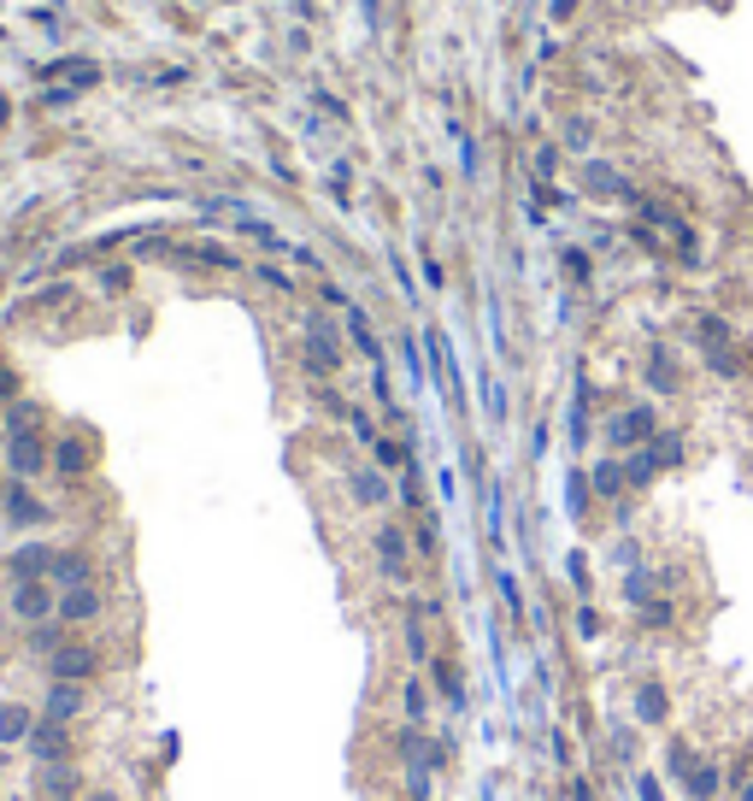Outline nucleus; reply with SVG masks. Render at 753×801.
Masks as SVG:
<instances>
[{
	"label": "nucleus",
	"instance_id": "58836bf2",
	"mask_svg": "<svg viewBox=\"0 0 753 801\" xmlns=\"http://www.w3.org/2000/svg\"><path fill=\"white\" fill-rule=\"evenodd\" d=\"M606 631V619H600V607L595 602H577V636L589 643V636H600Z\"/></svg>",
	"mask_w": 753,
	"mask_h": 801
},
{
	"label": "nucleus",
	"instance_id": "20e7f679",
	"mask_svg": "<svg viewBox=\"0 0 753 801\" xmlns=\"http://www.w3.org/2000/svg\"><path fill=\"white\" fill-rule=\"evenodd\" d=\"M371 566H376V578L394 584V589H407L412 584V566H418V554H412V530L394 519V512H383V519L371 525Z\"/></svg>",
	"mask_w": 753,
	"mask_h": 801
},
{
	"label": "nucleus",
	"instance_id": "4c0bfd02",
	"mask_svg": "<svg viewBox=\"0 0 753 801\" xmlns=\"http://www.w3.org/2000/svg\"><path fill=\"white\" fill-rule=\"evenodd\" d=\"M254 277L265 283V290H271V295H301V290H295V277H289V272H283V265H254Z\"/></svg>",
	"mask_w": 753,
	"mask_h": 801
},
{
	"label": "nucleus",
	"instance_id": "f03ea898",
	"mask_svg": "<svg viewBox=\"0 0 753 801\" xmlns=\"http://www.w3.org/2000/svg\"><path fill=\"white\" fill-rule=\"evenodd\" d=\"M688 348L701 354V365L713 372L718 383H742L747 378V354H742V336L724 313H695L688 319Z\"/></svg>",
	"mask_w": 753,
	"mask_h": 801
},
{
	"label": "nucleus",
	"instance_id": "ddd939ff",
	"mask_svg": "<svg viewBox=\"0 0 753 801\" xmlns=\"http://www.w3.org/2000/svg\"><path fill=\"white\" fill-rule=\"evenodd\" d=\"M107 602L113 595L100 589V584H82V589H59V625L66 631H89L107 619Z\"/></svg>",
	"mask_w": 753,
	"mask_h": 801
},
{
	"label": "nucleus",
	"instance_id": "5701e85b",
	"mask_svg": "<svg viewBox=\"0 0 753 801\" xmlns=\"http://www.w3.org/2000/svg\"><path fill=\"white\" fill-rule=\"evenodd\" d=\"M41 707H25V702H0V749H25L30 731H36Z\"/></svg>",
	"mask_w": 753,
	"mask_h": 801
},
{
	"label": "nucleus",
	"instance_id": "603ef678",
	"mask_svg": "<svg viewBox=\"0 0 753 801\" xmlns=\"http://www.w3.org/2000/svg\"><path fill=\"white\" fill-rule=\"evenodd\" d=\"M7 118H12V107H7V95H0V125H7Z\"/></svg>",
	"mask_w": 753,
	"mask_h": 801
},
{
	"label": "nucleus",
	"instance_id": "f257e3e1",
	"mask_svg": "<svg viewBox=\"0 0 753 801\" xmlns=\"http://www.w3.org/2000/svg\"><path fill=\"white\" fill-rule=\"evenodd\" d=\"M41 471H53V442H48V430H41V407L12 401L7 407V478L36 483Z\"/></svg>",
	"mask_w": 753,
	"mask_h": 801
},
{
	"label": "nucleus",
	"instance_id": "72a5a7b5",
	"mask_svg": "<svg viewBox=\"0 0 753 801\" xmlns=\"http://www.w3.org/2000/svg\"><path fill=\"white\" fill-rule=\"evenodd\" d=\"M559 159H565L559 141H536V148H530V177H536V189H548V183L559 177Z\"/></svg>",
	"mask_w": 753,
	"mask_h": 801
},
{
	"label": "nucleus",
	"instance_id": "6e6552de",
	"mask_svg": "<svg viewBox=\"0 0 753 801\" xmlns=\"http://www.w3.org/2000/svg\"><path fill=\"white\" fill-rule=\"evenodd\" d=\"M0 525H12V530H48L53 525V507L36 496V483L7 478V483H0Z\"/></svg>",
	"mask_w": 753,
	"mask_h": 801
},
{
	"label": "nucleus",
	"instance_id": "cd10ccee",
	"mask_svg": "<svg viewBox=\"0 0 753 801\" xmlns=\"http://www.w3.org/2000/svg\"><path fill=\"white\" fill-rule=\"evenodd\" d=\"M371 466H383V471H407V466H418L412 437H376V442H371Z\"/></svg>",
	"mask_w": 753,
	"mask_h": 801
},
{
	"label": "nucleus",
	"instance_id": "dca6fc26",
	"mask_svg": "<svg viewBox=\"0 0 753 801\" xmlns=\"http://www.w3.org/2000/svg\"><path fill=\"white\" fill-rule=\"evenodd\" d=\"M95 554L89 548H53V566H48V584L53 589H82V584H95Z\"/></svg>",
	"mask_w": 753,
	"mask_h": 801
},
{
	"label": "nucleus",
	"instance_id": "c03bdc74",
	"mask_svg": "<svg viewBox=\"0 0 753 801\" xmlns=\"http://www.w3.org/2000/svg\"><path fill=\"white\" fill-rule=\"evenodd\" d=\"M424 283H430V290H448V272H442V260H436V254H424Z\"/></svg>",
	"mask_w": 753,
	"mask_h": 801
},
{
	"label": "nucleus",
	"instance_id": "6ab92c4d",
	"mask_svg": "<svg viewBox=\"0 0 753 801\" xmlns=\"http://www.w3.org/2000/svg\"><path fill=\"white\" fill-rule=\"evenodd\" d=\"M677 784H683V795L688 801H718V790H724V766L713 754H695L688 766L677 772Z\"/></svg>",
	"mask_w": 753,
	"mask_h": 801
},
{
	"label": "nucleus",
	"instance_id": "a19ab883",
	"mask_svg": "<svg viewBox=\"0 0 753 801\" xmlns=\"http://www.w3.org/2000/svg\"><path fill=\"white\" fill-rule=\"evenodd\" d=\"M18 389H25V378H18V372H12V365H7V360H0V401H7V407H12V401H18Z\"/></svg>",
	"mask_w": 753,
	"mask_h": 801
},
{
	"label": "nucleus",
	"instance_id": "5fc2aeb1",
	"mask_svg": "<svg viewBox=\"0 0 753 801\" xmlns=\"http://www.w3.org/2000/svg\"><path fill=\"white\" fill-rule=\"evenodd\" d=\"M0 654H7V643H0Z\"/></svg>",
	"mask_w": 753,
	"mask_h": 801
},
{
	"label": "nucleus",
	"instance_id": "c756f323",
	"mask_svg": "<svg viewBox=\"0 0 753 801\" xmlns=\"http://www.w3.org/2000/svg\"><path fill=\"white\" fill-rule=\"evenodd\" d=\"M665 242H672V260H677V265H688V272H701V265H706V242H701L695 224H677V231L665 236Z\"/></svg>",
	"mask_w": 753,
	"mask_h": 801
},
{
	"label": "nucleus",
	"instance_id": "ea45409f",
	"mask_svg": "<svg viewBox=\"0 0 753 801\" xmlns=\"http://www.w3.org/2000/svg\"><path fill=\"white\" fill-rule=\"evenodd\" d=\"M348 430H353V442H365V448H371L376 437H383V430H376V419L365 413V407H353V419H348Z\"/></svg>",
	"mask_w": 753,
	"mask_h": 801
},
{
	"label": "nucleus",
	"instance_id": "0eeeda50",
	"mask_svg": "<svg viewBox=\"0 0 753 801\" xmlns=\"http://www.w3.org/2000/svg\"><path fill=\"white\" fill-rule=\"evenodd\" d=\"M7 619L25 625V631L59 619V589H53L48 578H12V584H7Z\"/></svg>",
	"mask_w": 753,
	"mask_h": 801
},
{
	"label": "nucleus",
	"instance_id": "4468645a",
	"mask_svg": "<svg viewBox=\"0 0 753 801\" xmlns=\"http://www.w3.org/2000/svg\"><path fill=\"white\" fill-rule=\"evenodd\" d=\"M589 496L595 501H606V507H618V519H624V507H630V471H624V455H606V460H595L589 466Z\"/></svg>",
	"mask_w": 753,
	"mask_h": 801
},
{
	"label": "nucleus",
	"instance_id": "79ce46f5",
	"mask_svg": "<svg viewBox=\"0 0 753 801\" xmlns=\"http://www.w3.org/2000/svg\"><path fill=\"white\" fill-rule=\"evenodd\" d=\"M636 795H642V801H665V784H659L654 772H636Z\"/></svg>",
	"mask_w": 753,
	"mask_h": 801
},
{
	"label": "nucleus",
	"instance_id": "393cba45",
	"mask_svg": "<svg viewBox=\"0 0 753 801\" xmlns=\"http://www.w3.org/2000/svg\"><path fill=\"white\" fill-rule=\"evenodd\" d=\"M183 265H201V272H242L236 248H224V242H188V248H177Z\"/></svg>",
	"mask_w": 753,
	"mask_h": 801
},
{
	"label": "nucleus",
	"instance_id": "7c9ffc66",
	"mask_svg": "<svg viewBox=\"0 0 753 801\" xmlns=\"http://www.w3.org/2000/svg\"><path fill=\"white\" fill-rule=\"evenodd\" d=\"M683 455H688V442H683V430H672L665 424L654 442H647V460H654V471H672V466H683Z\"/></svg>",
	"mask_w": 753,
	"mask_h": 801
},
{
	"label": "nucleus",
	"instance_id": "39448f33",
	"mask_svg": "<svg viewBox=\"0 0 753 801\" xmlns=\"http://www.w3.org/2000/svg\"><path fill=\"white\" fill-rule=\"evenodd\" d=\"M659 430H665V419H659L654 401H624V407H613V413H606L600 437H606V448H613V455H630V448L654 442Z\"/></svg>",
	"mask_w": 753,
	"mask_h": 801
},
{
	"label": "nucleus",
	"instance_id": "4be33fe9",
	"mask_svg": "<svg viewBox=\"0 0 753 801\" xmlns=\"http://www.w3.org/2000/svg\"><path fill=\"white\" fill-rule=\"evenodd\" d=\"M36 790L41 795H82V766L77 760H48V766H36Z\"/></svg>",
	"mask_w": 753,
	"mask_h": 801
},
{
	"label": "nucleus",
	"instance_id": "f704fd0d",
	"mask_svg": "<svg viewBox=\"0 0 753 801\" xmlns=\"http://www.w3.org/2000/svg\"><path fill=\"white\" fill-rule=\"evenodd\" d=\"M66 636H71L66 625H59V619H48V625H30V631H25V643H30V654H36V661H48V654H53L59 643H66Z\"/></svg>",
	"mask_w": 753,
	"mask_h": 801
},
{
	"label": "nucleus",
	"instance_id": "b1692460",
	"mask_svg": "<svg viewBox=\"0 0 753 801\" xmlns=\"http://www.w3.org/2000/svg\"><path fill=\"white\" fill-rule=\"evenodd\" d=\"M48 566H53V548L48 543H18L7 554V584L12 578H48Z\"/></svg>",
	"mask_w": 753,
	"mask_h": 801
},
{
	"label": "nucleus",
	"instance_id": "473e14b6",
	"mask_svg": "<svg viewBox=\"0 0 753 801\" xmlns=\"http://www.w3.org/2000/svg\"><path fill=\"white\" fill-rule=\"evenodd\" d=\"M559 272H565V283L589 290V283H595V254H589V248H577V242H571V248H559Z\"/></svg>",
	"mask_w": 753,
	"mask_h": 801
},
{
	"label": "nucleus",
	"instance_id": "1a4fd4ad",
	"mask_svg": "<svg viewBox=\"0 0 753 801\" xmlns=\"http://www.w3.org/2000/svg\"><path fill=\"white\" fill-rule=\"evenodd\" d=\"M642 383L654 389V395H683L688 389V365H683V354L665 336H654L642 348Z\"/></svg>",
	"mask_w": 753,
	"mask_h": 801
},
{
	"label": "nucleus",
	"instance_id": "9d476101",
	"mask_svg": "<svg viewBox=\"0 0 753 801\" xmlns=\"http://www.w3.org/2000/svg\"><path fill=\"white\" fill-rule=\"evenodd\" d=\"M342 489H348L353 507H360V512H376V519H383V512L394 507V478H389L383 466H348Z\"/></svg>",
	"mask_w": 753,
	"mask_h": 801
},
{
	"label": "nucleus",
	"instance_id": "864d4df0",
	"mask_svg": "<svg viewBox=\"0 0 753 801\" xmlns=\"http://www.w3.org/2000/svg\"><path fill=\"white\" fill-rule=\"evenodd\" d=\"M41 801H82V795H41Z\"/></svg>",
	"mask_w": 753,
	"mask_h": 801
},
{
	"label": "nucleus",
	"instance_id": "e433bc0d",
	"mask_svg": "<svg viewBox=\"0 0 753 801\" xmlns=\"http://www.w3.org/2000/svg\"><path fill=\"white\" fill-rule=\"evenodd\" d=\"M130 283H136V272L130 265H100V295H130Z\"/></svg>",
	"mask_w": 753,
	"mask_h": 801
},
{
	"label": "nucleus",
	"instance_id": "37998d69",
	"mask_svg": "<svg viewBox=\"0 0 753 801\" xmlns=\"http://www.w3.org/2000/svg\"><path fill=\"white\" fill-rule=\"evenodd\" d=\"M71 100H82V89H48V95H41V107L59 113V107H71Z\"/></svg>",
	"mask_w": 753,
	"mask_h": 801
},
{
	"label": "nucleus",
	"instance_id": "8fccbe9b",
	"mask_svg": "<svg viewBox=\"0 0 753 801\" xmlns=\"http://www.w3.org/2000/svg\"><path fill=\"white\" fill-rule=\"evenodd\" d=\"M89 801H124L113 784H89Z\"/></svg>",
	"mask_w": 753,
	"mask_h": 801
},
{
	"label": "nucleus",
	"instance_id": "3c124183",
	"mask_svg": "<svg viewBox=\"0 0 753 801\" xmlns=\"http://www.w3.org/2000/svg\"><path fill=\"white\" fill-rule=\"evenodd\" d=\"M736 801H753V778H742V784H736Z\"/></svg>",
	"mask_w": 753,
	"mask_h": 801
},
{
	"label": "nucleus",
	"instance_id": "412c9836",
	"mask_svg": "<svg viewBox=\"0 0 753 801\" xmlns=\"http://www.w3.org/2000/svg\"><path fill=\"white\" fill-rule=\"evenodd\" d=\"M559 148L577 154V159H589V154L600 148V125H595L589 113H565V118H559Z\"/></svg>",
	"mask_w": 753,
	"mask_h": 801
},
{
	"label": "nucleus",
	"instance_id": "2eb2a0df",
	"mask_svg": "<svg viewBox=\"0 0 753 801\" xmlns=\"http://www.w3.org/2000/svg\"><path fill=\"white\" fill-rule=\"evenodd\" d=\"M89 713V684H66V677H48V695H41V719H59V725H71V719Z\"/></svg>",
	"mask_w": 753,
	"mask_h": 801
},
{
	"label": "nucleus",
	"instance_id": "a18cd8bd",
	"mask_svg": "<svg viewBox=\"0 0 753 801\" xmlns=\"http://www.w3.org/2000/svg\"><path fill=\"white\" fill-rule=\"evenodd\" d=\"M295 265H301V272H312V277H324V260H319V254H312V248H306V242H301V248H295Z\"/></svg>",
	"mask_w": 753,
	"mask_h": 801
},
{
	"label": "nucleus",
	"instance_id": "7ed1b4c3",
	"mask_svg": "<svg viewBox=\"0 0 753 801\" xmlns=\"http://www.w3.org/2000/svg\"><path fill=\"white\" fill-rule=\"evenodd\" d=\"M295 365L306 383H336L342 365H348V342L342 331L330 324V313H319V306H306L301 313V348H295Z\"/></svg>",
	"mask_w": 753,
	"mask_h": 801
},
{
	"label": "nucleus",
	"instance_id": "49530a36",
	"mask_svg": "<svg viewBox=\"0 0 753 801\" xmlns=\"http://www.w3.org/2000/svg\"><path fill=\"white\" fill-rule=\"evenodd\" d=\"M312 100H319V107H324L330 118H348V107H342V100H336V95H330V89H319V95H312Z\"/></svg>",
	"mask_w": 753,
	"mask_h": 801
},
{
	"label": "nucleus",
	"instance_id": "f8f14e48",
	"mask_svg": "<svg viewBox=\"0 0 753 801\" xmlns=\"http://www.w3.org/2000/svg\"><path fill=\"white\" fill-rule=\"evenodd\" d=\"M577 183H583V195H589V201H624V207H630V201H636V183L624 177V172L613 166V159H600V154H589V159H583Z\"/></svg>",
	"mask_w": 753,
	"mask_h": 801
},
{
	"label": "nucleus",
	"instance_id": "a211bd4d",
	"mask_svg": "<svg viewBox=\"0 0 753 801\" xmlns=\"http://www.w3.org/2000/svg\"><path fill=\"white\" fill-rule=\"evenodd\" d=\"M630 713H636V725H647V731H665V725H672V695H665L659 677H642V684H636Z\"/></svg>",
	"mask_w": 753,
	"mask_h": 801
},
{
	"label": "nucleus",
	"instance_id": "c85d7f7f",
	"mask_svg": "<svg viewBox=\"0 0 753 801\" xmlns=\"http://www.w3.org/2000/svg\"><path fill=\"white\" fill-rule=\"evenodd\" d=\"M430 707H436V695H430L424 677H401V719L407 725H424Z\"/></svg>",
	"mask_w": 753,
	"mask_h": 801
},
{
	"label": "nucleus",
	"instance_id": "de8ad7c7",
	"mask_svg": "<svg viewBox=\"0 0 753 801\" xmlns=\"http://www.w3.org/2000/svg\"><path fill=\"white\" fill-rule=\"evenodd\" d=\"M571 584L589 589V566H583V554H571Z\"/></svg>",
	"mask_w": 753,
	"mask_h": 801
},
{
	"label": "nucleus",
	"instance_id": "2f4dec72",
	"mask_svg": "<svg viewBox=\"0 0 753 801\" xmlns=\"http://www.w3.org/2000/svg\"><path fill=\"white\" fill-rule=\"evenodd\" d=\"M412 554L418 560H436V548H442V530H436V512L424 507V512H412Z\"/></svg>",
	"mask_w": 753,
	"mask_h": 801
},
{
	"label": "nucleus",
	"instance_id": "aec40b11",
	"mask_svg": "<svg viewBox=\"0 0 753 801\" xmlns=\"http://www.w3.org/2000/svg\"><path fill=\"white\" fill-rule=\"evenodd\" d=\"M430 690L442 695V702H448L453 713L471 702V690H466V666H459L453 654H430Z\"/></svg>",
	"mask_w": 753,
	"mask_h": 801
},
{
	"label": "nucleus",
	"instance_id": "09e8293b",
	"mask_svg": "<svg viewBox=\"0 0 753 801\" xmlns=\"http://www.w3.org/2000/svg\"><path fill=\"white\" fill-rule=\"evenodd\" d=\"M577 12V0H554V7H548V18H554V25H565V18H571Z\"/></svg>",
	"mask_w": 753,
	"mask_h": 801
},
{
	"label": "nucleus",
	"instance_id": "9b49d317",
	"mask_svg": "<svg viewBox=\"0 0 753 801\" xmlns=\"http://www.w3.org/2000/svg\"><path fill=\"white\" fill-rule=\"evenodd\" d=\"M100 466V442L89 437V430H59L53 437V471L66 483H77V478H89V471Z\"/></svg>",
	"mask_w": 753,
	"mask_h": 801
},
{
	"label": "nucleus",
	"instance_id": "6e6d98bb",
	"mask_svg": "<svg viewBox=\"0 0 753 801\" xmlns=\"http://www.w3.org/2000/svg\"><path fill=\"white\" fill-rule=\"evenodd\" d=\"M401 801H407V795H401Z\"/></svg>",
	"mask_w": 753,
	"mask_h": 801
},
{
	"label": "nucleus",
	"instance_id": "bb28decb",
	"mask_svg": "<svg viewBox=\"0 0 753 801\" xmlns=\"http://www.w3.org/2000/svg\"><path fill=\"white\" fill-rule=\"evenodd\" d=\"M630 619H636V631H672L677 625V602L659 589V595H647L642 607H630Z\"/></svg>",
	"mask_w": 753,
	"mask_h": 801
},
{
	"label": "nucleus",
	"instance_id": "f3484780",
	"mask_svg": "<svg viewBox=\"0 0 753 801\" xmlns=\"http://www.w3.org/2000/svg\"><path fill=\"white\" fill-rule=\"evenodd\" d=\"M25 754L36 760V766H48V760H77L71 754V725H59V719H36Z\"/></svg>",
	"mask_w": 753,
	"mask_h": 801
},
{
	"label": "nucleus",
	"instance_id": "423d86ee",
	"mask_svg": "<svg viewBox=\"0 0 753 801\" xmlns=\"http://www.w3.org/2000/svg\"><path fill=\"white\" fill-rule=\"evenodd\" d=\"M41 666H48V677H66V684H95V677H100V666H107V648H100L95 636L71 631L66 643H59V648H53V654H48V661H41Z\"/></svg>",
	"mask_w": 753,
	"mask_h": 801
},
{
	"label": "nucleus",
	"instance_id": "c9c22d12",
	"mask_svg": "<svg viewBox=\"0 0 753 801\" xmlns=\"http://www.w3.org/2000/svg\"><path fill=\"white\" fill-rule=\"evenodd\" d=\"M48 77H71V89H95L100 84V66H95V59H59V66H48Z\"/></svg>",
	"mask_w": 753,
	"mask_h": 801
},
{
	"label": "nucleus",
	"instance_id": "a878e982",
	"mask_svg": "<svg viewBox=\"0 0 753 801\" xmlns=\"http://www.w3.org/2000/svg\"><path fill=\"white\" fill-rule=\"evenodd\" d=\"M342 331L353 336V348H360V354H365L371 365H383V342H376V331H371V313H365L360 301H353L348 313H342Z\"/></svg>",
	"mask_w": 753,
	"mask_h": 801
}]
</instances>
